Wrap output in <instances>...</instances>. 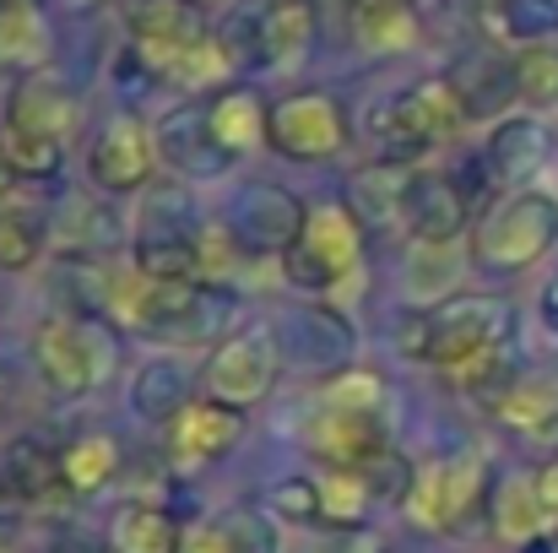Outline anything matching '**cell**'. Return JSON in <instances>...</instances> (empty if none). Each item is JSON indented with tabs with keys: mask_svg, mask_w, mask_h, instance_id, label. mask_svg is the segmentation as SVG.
Wrapping results in <instances>:
<instances>
[{
	"mask_svg": "<svg viewBox=\"0 0 558 553\" xmlns=\"http://www.w3.org/2000/svg\"><path fill=\"white\" fill-rule=\"evenodd\" d=\"M277 374H282L277 332L271 326H239L222 342H211V353L201 364V396L250 412L277 390Z\"/></svg>",
	"mask_w": 558,
	"mask_h": 553,
	"instance_id": "52a82bcc",
	"label": "cell"
},
{
	"mask_svg": "<svg viewBox=\"0 0 558 553\" xmlns=\"http://www.w3.org/2000/svg\"><path fill=\"white\" fill-rule=\"evenodd\" d=\"M320 505H326L331 527H364L379 500H374L369 478L359 467H326L320 472Z\"/></svg>",
	"mask_w": 558,
	"mask_h": 553,
	"instance_id": "d6a6232c",
	"label": "cell"
},
{
	"mask_svg": "<svg viewBox=\"0 0 558 553\" xmlns=\"http://www.w3.org/2000/svg\"><path fill=\"white\" fill-rule=\"evenodd\" d=\"M510 60H515L521 104H532V109L558 104V49H548V44H526V49H515Z\"/></svg>",
	"mask_w": 558,
	"mask_h": 553,
	"instance_id": "d590c367",
	"label": "cell"
},
{
	"mask_svg": "<svg viewBox=\"0 0 558 553\" xmlns=\"http://www.w3.org/2000/svg\"><path fill=\"white\" fill-rule=\"evenodd\" d=\"M190 401V374L185 364H174V359H147V364L131 374V407H136V418H147V423H174V412Z\"/></svg>",
	"mask_w": 558,
	"mask_h": 553,
	"instance_id": "f1b7e54d",
	"label": "cell"
},
{
	"mask_svg": "<svg viewBox=\"0 0 558 553\" xmlns=\"http://www.w3.org/2000/svg\"><path fill=\"white\" fill-rule=\"evenodd\" d=\"M271 332H277L282 364L315 369L320 380L337 374V369H348L353 353H359V326L337 304H288L271 321Z\"/></svg>",
	"mask_w": 558,
	"mask_h": 553,
	"instance_id": "7c38bea8",
	"label": "cell"
},
{
	"mask_svg": "<svg viewBox=\"0 0 558 553\" xmlns=\"http://www.w3.org/2000/svg\"><path fill=\"white\" fill-rule=\"evenodd\" d=\"M488 494H494V478H488V456L483 450H450V456H434V461H417L412 472V489H407V516L412 527L423 532H439V538H456L472 527L477 510H488Z\"/></svg>",
	"mask_w": 558,
	"mask_h": 553,
	"instance_id": "5b68a950",
	"label": "cell"
},
{
	"mask_svg": "<svg viewBox=\"0 0 558 553\" xmlns=\"http://www.w3.org/2000/svg\"><path fill=\"white\" fill-rule=\"evenodd\" d=\"M180 543H185V527L174 521L169 505H153V500H131L109 521L114 553H180Z\"/></svg>",
	"mask_w": 558,
	"mask_h": 553,
	"instance_id": "4316f807",
	"label": "cell"
},
{
	"mask_svg": "<svg viewBox=\"0 0 558 553\" xmlns=\"http://www.w3.org/2000/svg\"><path fill=\"white\" fill-rule=\"evenodd\" d=\"M304 445H310L326 467H364L369 456H379V450L390 445V423L315 401V412L304 418Z\"/></svg>",
	"mask_w": 558,
	"mask_h": 553,
	"instance_id": "ac0fdd59",
	"label": "cell"
},
{
	"mask_svg": "<svg viewBox=\"0 0 558 553\" xmlns=\"http://www.w3.org/2000/svg\"><path fill=\"white\" fill-rule=\"evenodd\" d=\"M554 153V136L548 125L532 115V109H510L499 120H488V136H483V153H477V169L488 184H505V190H521L543 175Z\"/></svg>",
	"mask_w": 558,
	"mask_h": 553,
	"instance_id": "4fadbf2b",
	"label": "cell"
},
{
	"mask_svg": "<svg viewBox=\"0 0 558 553\" xmlns=\"http://www.w3.org/2000/svg\"><path fill=\"white\" fill-rule=\"evenodd\" d=\"M222 223L233 228V239L244 244V255H271V261H282V255L299 244V233H304V223H310V206H304L293 190H282V184L250 180L233 190V206H228Z\"/></svg>",
	"mask_w": 558,
	"mask_h": 553,
	"instance_id": "8fae6325",
	"label": "cell"
},
{
	"mask_svg": "<svg viewBox=\"0 0 558 553\" xmlns=\"http://www.w3.org/2000/svg\"><path fill=\"white\" fill-rule=\"evenodd\" d=\"M0 125L27 131V136H44V142H54V147H71L76 131H82V104H76V93H71L60 76L33 71V76H22V82L11 87Z\"/></svg>",
	"mask_w": 558,
	"mask_h": 553,
	"instance_id": "2e32d148",
	"label": "cell"
},
{
	"mask_svg": "<svg viewBox=\"0 0 558 553\" xmlns=\"http://www.w3.org/2000/svg\"><path fill=\"white\" fill-rule=\"evenodd\" d=\"M5 401H11V374L0 369V407H5Z\"/></svg>",
	"mask_w": 558,
	"mask_h": 553,
	"instance_id": "60d3db41",
	"label": "cell"
},
{
	"mask_svg": "<svg viewBox=\"0 0 558 553\" xmlns=\"http://www.w3.org/2000/svg\"><path fill=\"white\" fill-rule=\"evenodd\" d=\"M315 553H379L364 527H337V538H326Z\"/></svg>",
	"mask_w": 558,
	"mask_h": 553,
	"instance_id": "f35d334b",
	"label": "cell"
},
{
	"mask_svg": "<svg viewBox=\"0 0 558 553\" xmlns=\"http://www.w3.org/2000/svg\"><path fill=\"white\" fill-rule=\"evenodd\" d=\"M450 82L461 87V98H466L472 120H499V115H510V109L521 104L515 60H510V55H488V49H477V55L456 60Z\"/></svg>",
	"mask_w": 558,
	"mask_h": 553,
	"instance_id": "cb8c5ba5",
	"label": "cell"
},
{
	"mask_svg": "<svg viewBox=\"0 0 558 553\" xmlns=\"http://www.w3.org/2000/svg\"><path fill=\"white\" fill-rule=\"evenodd\" d=\"M54 55V22L44 0H0V71L33 76Z\"/></svg>",
	"mask_w": 558,
	"mask_h": 553,
	"instance_id": "44dd1931",
	"label": "cell"
},
{
	"mask_svg": "<svg viewBox=\"0 0 558 553\" xmlns=\"http://www.w3.org/2000/svg\"><path fill=\"white\" fill-rule=\"evenodd\" d=\"M250 255H244V244L233 239V228L217 217V223H201V233H195V277L201 282H228L239 266H244Z\"/></svg>",
	"mask_w": 558,
	"mask_h": 553,
	"instance_id": "e575fe53",
	"label": "cell"
},
{
	"mask_svg": "<svg viewBox=\"0 0 558 553\" xmlns=\"http://www.w3.org/2000/svg\"><path fill=\"white\" fill-rule=\"evenodd\" d=\"M364 250H369L364 212L353 201H320V206H310L299 244L277 266H282V282L293 293H337L342 282L359 277Z\"/></svg>",
	"mask_w": 558,
	"mask_h": 553,
	"instance_id": "277c9868",
	"label": "cell"
},
{
	"mask_svg": "<svg viewBox=\"0 0 558 553\" xmlns=\"http://www.w3.org/2000/svg\"><path fill=\"white\" fill-rule=\"evenodd\" d=\"M488 33L499 44H554L558 38V0H488Z\"/></svg>",
	"mask_w": 558,
	"mask_h": 553,
	"instance_id": "4dcf8cb0",
	"label": "cell"
},
{
	"mask_svg": "<svg viewBox=\"0 0 558 553\" xmlns=\"http://www.w3.org/2000/svg\"><path fill=\"white\" fill-rule=\"evenodd\" d=\"M532 483H537V500H543L548 521L558 527V456H548L543 467H532Z\"/></svg>",
	"mask_w": 558,
	"mask_h": 553,
	"instance_id": "74e56055",
	"label": "cell"
},
{
	"mask_svg": "<svg viewBox=\"0 0 558 553\" xmlns=\"http://www.w3.org/2000/svg\"><path fill=\"white\" fill-rule=\"evenodd\" d=\"M250 16V65L260 71H293L299 60H310L315 38H320V5L315 0H266Z\"/></svg>",
	"mask_w": 558,
	"mask_h": 553,
	"instance_id": "9a60e30c",
	"label": "cell"
},
{
	"mask_svg": "<svg viewBox=\"0 0 558 553\" xmlns=\"http://www.w3.org/2000/svg\"><path fill=\"white\" fill-rule=\"evenodd\" d=\"M488 527H494L499 543H510L515 553L543 543V538L554 532V521H548V510H543V500H537L532 472H510V478L494 483V494H488Z\"/></svg>",
	"mask_w": 558,
	"mask_h": 553,
	"instance_id": "7402d4cb",
	"label": "cell"
},
{
	"mask_svg": "<svg viewBox=\"0 0 558 553\" xmlns=\"http://www.w3.org/2000/svg\"><path fill=\"white\" fill-rule=\"evenodd\" d=\"M158 158L169 175L180 180H222L233 169V158L217 147L211 136V120H206V104H180L174 115H163L158 125Z\"/></svg>",
	"mask_w": 558,
	"mask_h": 553,
	"instance_id": "e0dca14e",
	"label": "cell"
},
{
	"mask_svg": "<svg viewBox=\"0 0 558 553\" xmlns=\"http://www.w3.org/2000/svg\"><path fill=\"white\" fill-rule=\"evenodd\" d=\"M0 553H5V549H0Z\"/></svg>",
	"mask_w": 558,
	"mask_h": 553,
	"instance_id": "ee69618b",
	"label": "cell"
},
{
	"mask_svg": "<svg viewBox=\"0 0 558 553\" xmlns=\"http://www.w3.org/2000/svg\"><path fill=\"white\" fill-rule=\"evenodd\" d=\"M461 272H466V250L434 244V239H412L407 261H401V299L412 310H434L450 293H461Z\"/></svg>",
	"mask_w": 558,
	"mask_h": 553,
	"instance_id": "ffe728a7",
	"label": "cell"
},
{
	"mask_svg": "<svg viewBox=\"0 0 558 553\" xmlns=\"http://www.w3.org/2000/svg\"><path fill=\"white\" fill-rule=\"evenodd\" d=\"M120 440L114 434H76L65 450H60V489L71 494H104L114 478H120Z\"/></svg>",
	"mask_w": 558,
	"mask_h": 553,
	"instance_id": "83f0119b",
	"label": "cell"
},
{
	"mask_svg": "<svg viewBox=\"0 0 558 553\" xmlns=\"http://www.w3.org/2000/svg\"><path fill=\"white\" fill-rule=\"evenodd\" d=\"M348 33L374 60L412 55L423 38V16L412 0H348Z\"/></svg>",
	"mask_w": 558,
	"mask_h": 553,
	"instance_id": "d6986e66",
	"label": "cell"
},
{
	"mask_svg": "<svg viewBox=\"0 0 558 553\" xmlns=\"http://www.w3.org/2000/svg\"><path fill=\"white\" fill-rule=\"evenodd\" d=\"M206 5H211V0H206Z\"/></svg>",
	"mask_w": 558,
	"mask_h": 553,
	"instance_id": "7bdbcfd3",
	"label": "cell"
},
{
	"mask_svg": "<svg viewBox=\"0 0 558 553\" xmlns=\"http://www.w3.org/2000/svg\"><path fill=\"white\" fill-rule=\"evenodd\" d=\"M76 5H93V0H76Z\"/></svg>",
	"mask_w": 558,
	"mask_h": 553,
	"instance_id": "b9f144b4",
	"label": "cell"
},
{
	"mask_svg": "<svg viewBox=\"0 0 558 553\" xmlns=\"http://www.w3.org/2000/svg\"><path fill=\"white\" fill-rule=\"evenodd\" d=\"M266 516L271 521H288V527H320L326 521V505H320V478H277L266 489Z\"/></svg>",
	"mask_w": 558,
	"mask_h": 553,
	"instance_id": "836d02e7",
	"label": "cell"
},
{
	"mask_svg": "<svg viewBox=\"0 0 558 553\" xmlns=\"http://www.w3.org/2000/svg\"><path fill=\"white\" fill-rule=\"evenodd\" d=\"M396 342L412 364L466 380L505 348H515V304L505 293H450L434 310H407Z\"/></svg>",
	"mask_w": 558,
	"mask_h": 553,
	"instance_id": "6da1fadb",
	"label": "cell"
},
{
	"mask_svg": "<svg viewBox=\"0 0 558 553\" xmlns=\"http://www.w3.org/2000/svg\"><path fill=\"white\" fill-rule=\"evenodd\" d=\"M239 440H244V412L239 407L211 401V396H190L174 412L169 434H163V450H169L174 472H201V467L222 461Z\"/></svg>",
	"mask_w": 558,
	"mask_h": 553,
	"instance_id": "5bb4252c",
	"label": "cell"
},
{
	"mask_svg": "<svg viewBox=\"0 0 558 553\" xmlns=\"http://www.w3.org/2000/svg\"><path fill=\"white\" fill-rule=\"evenodd\" d=\"M120 364V337L104 315H44L33 332V369L60 401L93 396Z\"/></svg>",
	"mask_w": 558,
	"mask_h": 553,
	"instance_id": "3957f363",
	"label": "cell"
},
{
	"mask_svg": "<svg viewBox=\"0 0 558 553\" xmlns=\"http://www.w3.org/2000/svg\"><path fill=\"white\" fill-rule=\"evenodd\" d=\"M488 412H494L510 434H521L526 445L558 456V385L554 380H515Z\"/></svg>",
	"mask_w": 558,
	"mask_h": 553,
	"instance_id": "603a6c76",
	"label": "cell"
},
{
	"mask_svg": "<svg viewBox=\"0 0 558 553\" xmlns=\"http://www.w3.org/2000/svg\"><path fill=\"white\" fill-rule=\"evenodd\" d=\"M158 169V131L142 115H109L87 142V184L104 195H142Z\"/></svg>",
	"mask_w": 558,
	"mask_h": 553,
	"instance_id": "9c48e42d",
	"label": "cell"
},
{
	"mask_svg": "<svg viewBox=\"0 0 558 553\" xmlns=\"http://www.w3.org/2000/svg\"><path fill=\"white\" fill-rule=\"evenodd\" d=\"M315 401L342 407V412H364V418H385V407H390V385H385V374H374V369L348 364V369H337V374L320 380Z\"/></svg>",
	"mask_w": 558,
	"mask_h": 553,
	"instance_id": "1f68e13d",
	"label": "cell"
},
{
	"mask_svg": "<svg viewBox=\"0 0 558 553\" xmlns=\"http://www.w3.org/2000/svg\"><path fill=\"white\" fill-rule=\"evenodd\" d=\"M554 250H558V195L554 190H537V184L494 195L477 212L472 233H466V261L477 272H488V277L532 272Z\"/></svg>",
	"mask_w": 558,
	"mask_h": 553,
	"instance_id": "7a4b0ae2",
	"label": "cell"
},
{
	"mask_svg": "<svg viewBox=\"0 0 558 553\" xmlns=\"http://www.w3.org/2000/svg\"><path fill=\"white\" fill-rule=\"evenodd\" d=\"M125 33H131V60H136L153 82H163V71H169L185 49H195L201 38H211L217 27H211L206 0H131Z\"/></svg>",
	"mask_w": 558,
	"mask_h": 553,
	"instance_id": "30bf717a",
	"label": "cell"
},
{
	"mask_svg": "<svg viewBox=\"0 0 558 553\" xmlns=\"http://www.w3.org/2000/svg\"><path fill=\"white\" fill-rule=\"evenodd\" d=\"M180 553H239V543H233V527H228L222 516H211V521H195V527H185V543H180Z\"/></svg>",
	"mask_w": 558,
	"mask_h": 553,
	"instance_id": "8d00e7d4",
	"label": "cell"
},
{
	"mask_svg": "<svg viewBox=\"0 0 558 553\" xmlns=\"http://www.w3.org/2000/svg\"><path fill=\"white\" fill-rule=\"evenodd\" d=\"M33 184L38 180H22L0 201V272H33L44 244H49V228H44V212L33 201Z\"/></svg>",
	"mask_w": 558,
	"mask_h": 553,
	"instance_id": "484cf974",
	"label": "cell"
},
{
	"mask_svg": "<svg viewBox=\"0 0 558 553\" xmlns=\"http://www.w3.org/2000/svg\"><path fill=\"white\" fill-rule=\"evenodd\" d=\"M537 315H543V326L558 337V266L543 277V293H537Z\"/></svg>",
	"mask_w": 558,
	"mask_h": 553,
	"instance_id": "ab89813d",
	"label": "cell"
},
{
	"mask_svg": "<svg viewBox=\"0 0 558 553\" xmlns=\"http://www.w3.org/2000/svg\"><path fill=\"white\" fill-rule=\"evenodd\" d=\"M353 142V125H348V109L320 93V87H299V93H282L271 104V120H266V147L288 164H337Z\"/></svg>",
	"mask_w": 558,
	"mask_h": 553,
	"instance_id": "8992f818",
	"label": "cell"
},
{
	"mask_svg": "<svg viewBox=\"0 0 558 553\" xmlns=\"http://www.w3.org/2000/svg\"><path fill=\"white\" fill-rule=\"evenodd\" d=\"M206 120H211L217 147L239 164V158H250L255 147H266L271 104H260V93H255V87H222V93L206 104Z\"/></svg>",
	"mask_w": 558,
	"mask_h": 553,
	"instance_id": "d4e9b609",
	"label": "cell"
},
{
	"mask_svg": "<svg viewBox=\"0 0 558 553\" xmlns=\"http://www.w3.org/2000/svg\"><path fill=\"white\" fill-rule=\"evenodd\" d=\"M477 212H483L477 184L445 175V169H407L401 195H396V223L412 239H434V244H461Z\"/></svg>",
	"mask_w": 558,
	"mask_h": 553,
	"instance_id": "ba28073f",
	"label": "cell"
},
{
	"mask_svg": "<svg viewBox=\"0 0 558 553\" xmlns=\"http://www.w3.org/2000/svg\"><path fill=\"white\" fill-rule=\"evenodd\" d=\"M407 98H412V109H417L423 131H428L439 147L472 131V109H466L461 87L450 82V71H445V76H417V82L407 87Z\"/></svg>",
	"mask_w": 558,
	"mask_h": 553,
	"instance_id": "f546056e",
	"label": "cell"
}]
</instances>
